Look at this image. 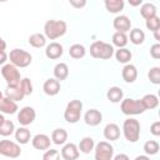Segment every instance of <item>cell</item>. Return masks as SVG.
<instances>
[{
    "label": "cell",
    "instance_id": "26",
    "mask_svg": "<svg viewBox=\"0 0 160 160\" xmlns=\"http://www.w3.org/2000/svg\"><path fill=\"white\" fill-rule=\"evenodd\" d=\"M94 148H95V141H94V139L90 138V136L82 138V139L80 140L79 145H78L79 151L82 152V154H86V155L90 154V152L94 150Z\"/></svg>",
    "mask_w": 160,
    "mask_h": 160
},
{
    "label": "cell",
    "instance_id": "34",
    "mask_svg": "<svg viewBox=\"0 0 160 160\" xmlns=\"http://www.w3.org/2000/svg\"><path fill=\"white\" fill-rule=\"evenodd\" d=\"M159 149H160V145L156 140H148L144 144V151H145V155L148 156L156 155L159 152Z\"/></svg>",
    "mask_w": 160,
    "mask_h": 160
},
{
    "label": "cell",
    "instance_id": "2",
    "mask_svg": "<svg viewBox=\"0 0 160 160\" xmlns=\"http://www.w3.org/2000/svg\"><path fill=\"white\" fill-rule=\"evenodd\" d=\"M114 46L110 42H105L101 40L94 41L90 45V55L94 59H102L108 60L114 55Z\"/></svg>",
    "mask_w": 160,
    "mask_h": 160
},
{
    "label": "cell",
    "instance_id": "29",
    "mask_svg": "<svg viewBox=\"0 0 160 160\" xmlns=\"http://www.w3.org/2000/svg\"><path fill=\"white\" fill-rule=\"evenodd\" d=\"M104 5H105V8L109 12L118 14L124 9L125 2H124V0H105Z\"/></svg>",
    "mask_w": 160,
    "mask_h": 160
},
{
    "label": "cell",
    "instance_id": "6",
    "mask_svg": "<svg viewBox=\"0 0 160 160\" xmlns=\"http://www.w3.org/2000/svg\"><path fill=\"white\" fill-rule=\"evenodd\" d=\"M120 110H121V112L124 115H128V116L140 115V114L145 112V109H144L141 101L138 100V99H131V98H128V99H122L121 100Z\"/></svg>",
    "mask_w": 160,
    "mask_h": 160
},
{
    "label": "cell",
    "instance_id": "30",
    "mask_svg": "<svg viewBox=\"0 0 160 160\" xmlns=\"http://www.w3.org/2000/svg\"><path fill=\"white\" fill-rule=\"evenodd\" d=\"M114 55H115V58H116V60L119 61V62H121V64H130V60H131V58H132V54H131V51L129 50V49H126V48H121V49H118L115 52H114Z\"/></svg>",
    "mask_w": 160,
    "mask_h": 160
},
{
    "label": "cell",
    "instance_id": "7",
    "mask_svg": "<svg viewBox=\"0 0 160 160\" xmlns=\"http://www.w3.org/2000/svg\"><path fill=\"white\" fill-rule=\"evenodd\" d=\"M1 75L2 78L5 79L6 84L10 85V86H14V85H19L20 84V80H21V75H20V71L18 70L16 66H14L12 64H5L2 65L1 68Z\"/></svg>",
    "mask_w": 160,
    "mask_h": 160
},
{
    "label": "cell",
    "instance_id": "39",
    "mask_svg": "<svg viewBox=\"0 0 160 160\" xmlns=\"http://www.w3.org/2000/svg\"><path fill=\"white\" fill-rule=\"evenodd\" d=\"M42 160H60V152L56 149H48L42 155Z\"/></svg>",
    "mask_w": 160,
    "mask_h": 160
},
{
    "label": "cell",
    "instance_id": "37",
    "mask_svg": "<svg viewBox=\"0 0 160 160\" xmlns=\"http://www.w3.org/2000/svg\"><path fill=\"white\" fill-rule=\"evenodd\" d=\"M145 26L148 28V30L150 31H156V30H160V18L156 15L154 18H150L145 21Z\"/></svg>",
    "mask_w": 160,
    "mask_h": 160
},
{
    "label": "cell",
    "instance_id": "21",
    "mask_svg": "<svg viewBox=\"0 0 160 160\" xmlns=\"http://www.w3.org/2000/svg\"><path fill=\"white\" fill-rule=\"evenodd\" d=\"M106 98H108L109 101H111L114 104L121 102V100L124 99V91L119 86H111L106 91Z\"/></svg>",
    "mask_w": 160,
    "mask_h": 160
},
{
    "label": "cell",
    "instance_id": "31",
    "mask_svg": "<svg viewBox=\"0 0 160 160\" xmlns=\"http://www.w3.org/2000/svg\"><path fill=\"white\" fill-rule=\"evenodd\" d=\"M128 39H130L134 45H141L145 41V32L139 28H134L130 30V36Z\"/></svg>",
    "mask_w": 160,
    "mask_h": 160
},
{
    "label": "cell",
    "instance_id": "42",
    "mask_svg": "<svg viewBox=\"0 0 160 160\" xmlns=\"http://www.w3.org/2000/svg\"><path fill=\"white\" fill-rule=\"evenodd\" d=\"M69 2H70L71 6H74L76 9H81V8H84L86 5V1L85 0H70Z\"/></svg>",
    "mask_w": 160,
    "mask_h": 160
},
{
    "label": "cell",
    "instance_id": "36",
    "mask_svg": "<svg viewBox=\"0 0 160 160\" xmlns=\"http://www.w3.org/2000/svg\"><path fill=\"white\" fill-rule=\"evenodd\" d=\"M148 78L150 80V82H152L154 85H159L160 84V68L159 66L151 68L148 72Z\"/></svg>",
    "mask_w": 160,
    "mask_h": 160
},
{
    "label": "cell",
    "instance_id": "11",
    "mask_svg": "<svg viewBox=\"0 0 160 160\" xmlns=\"http://www.w3.org/2000/svg\"><path fill=\"white\" fill-rule=\"evenodd\" d=\"M80 155V151L78 149V146L74 142H66L64 144L61 151H60V156L64 160H78Z\"/></svg>",
    "mask_w": 160,
    "mask_h": 160
},
{
    "label": "cell",
    "instance_id": "8",
    "mask_svg": "<svg viewBox=\"0 0 160 160\" xmlns=\"http://www.w3.org/2000/svg\"><path fill=\"white\" fill-rule=\"evenodd\" d=\"M0 155L9 159H16L21 155L20 145L11 140H0Z\"/></svg>",
    "mask_w": 160,
    "mask_h": 160
},
{
    "label": "cell",
    "instance_id": "47",
    "mask_svg": "<svg viewBox=\"0 0 160 160\" xmlns=\"http://www.w3.org/2000/svg\"><path fill=\"white\" fill-rule=\"evenodd\" d=\"M129 4H130L131 6H138V5H141V4H142V1H141V0H138V1H131V0H130V1H129Z\"/></svg>",
    "mask_w": 160,
    "mask_h": 160
},
{
    "label": "cell",
    "instance_id": "9",
    "mask_svg": "<svg viewBox=\"0 0 160 160\" xmlns=\"http://www.w3.org/2000/svg\"><path fill=\"white\" fill-rule=\"evenodd\" d=\"M94 151L95 160H112L114 158V146L109 141H100L95 144Z\"/></svg>",
    "mask_w": 160,
    "mask_h": 160
},
{
    "label": "cell",
    "instance_id": "1",
    "mask_svg": "<svg viewBox=\"0 0 160 160\" xmlns=\"http://www.w3.org/2000/svg\"><path fill=\"white\" fill-rule=\"evenodd\" d=\"M68 30V24L64 20H48L44 24V35L46 39L56 40L65 35Z\"/></svg>",
    "mask_w": 160,
    "mask_h": 160
},
{
    "label": "cell",
    "instance_id": "45",
    "mask_svg": "<svg viewBox=\"0 0 160 160\" xmlns=\"http://www.w3.org/2000/svg\"><path fill=\"white\" fill-rule=\"evenodd\" d=\"M5 49H6V42H5V40L0 36V51H5Z\"/></svg>",
    "mask_w": 160,
    "mask_h": 160
},
{
    "label": "cell",
    "instance_id": "38",
    "mask_svg": "<svg viewBox=\"0 0 160 160\" xmlns=\"http://www.w3.org/2000/svg\"><path fill=\"white\" fill-rule=\"evenodd\" d=\"M19 85H20L21 90L24 91L25 96L32 94V89H34V88H32V82H31V80H30L29 78H24V79H21Z\"/></svg>",
    "mask_w": 160,
    "mask_h": 160
},
{
    "label": "cell",
    "instance_id": "15",
    "mask_svg": "<svg viewBox=\"0 0 160 160\" xmlns=\"http://www.w3.org/2000/svg\"><path fill=\"white\" fill-rule=\"evenodd\" d=\"M84 121L89 126H98L102 121V114L98 109H89L84 114Z\"/></svg>",
    "mask_w": 160,
    "mask_h": 160
},
{
    "label": "cell",
    "instance_id": "32",
    "mask_svg": "<svg viewBox=\"0 0 160 160\" xmlns=\"http://www.w3.org/2000/svg\"><path fill=\"white\" fill-rule=\"evenodd\" d=\"M111 40H112V44H111V45H112V46H118L119 49L125 48L126 44H128V41H129L128 35L124 34V32H119V31H115V32L112 34Z\"/></svg>",
    "mask_w": 160,
    "mask_h": 160
},
{
    "label": "cell",
    "instance_id": "33",
    "mask_svg": "<svg viewBox=\"0 0 160 160\" xmlns=\"http://www.w3.org/2000/svg\"><path fill=\"white\" fill-rule=\"evenodd\" d=\"M85 54H86V49L81 44H74L69 49V55L72 59H81L85 56Z\"/></svg>",
    "mask_w": 160,
    "mask_h": 160
},
{
    "label": "cell",
    "instance_id": "46",
    "mask_svg": "<svg viewBox=\"0 0 160 160\" xmlns=\"http://www.w3.org/2000/svg\"><path fill=\"white\" fill-rule=\"evenodd\" d=\"M134 160H151V159H150V156H148V155H139V156H136Z\"/></svg>",
    "mask_w": 160,
    "mask_h": 160
},
{
    "label": "cell",
    "instance_id": "13",
    "mask_svg": "<svg viewBox=\"0 0 160 160\" xmlns=\"http://www.w3.org/2000/svg\"><path fill=\"white\" fill-rule=\"evenodd\" d=\"M112 26L116 31L126 34L128 31L131 30V20L126 15H118L112 20Z\"/></svg>",
    "mask_w": 160,
    "mask_h": 160
},
{
    "label": "cell",
    "instance_id": "10",
    "mask_svg": "<svg viewBox=\"0 0 160 160\" xmlns=\"http://www.w3.org/2000/svg\"><path fill=\"white\" fill-rule=\"evenodd\" d=\"M35 118H36V112L35 109L31 106H24L18 112V121L21 126H28L32 124Z\"/></svg>",
    "mask_w": 160,
    "mask_h": 160
},
{
    "label": "cell",
    "instance_id": "24",
    "mask_svg": "<svg viewBox=\"0 0 160 160\" xmlns=\"http://www.w3.org/2000/svg\"><path fill=\"white\" fill-rule=\"evenodd\" d=\"M68 141V131L65 129H55L51 132V142H54L55 145H64Z\"/></svg>",
    "mask_w": 160,
    "mask_h": 160
},
{
    "label": "cell",
    "instance_id": "28",
    "mask_svg": "<svg viewBox=\"0 0 160 160\" xmlns=\"http://www.w3.org/2000/svg\"><path fill=\"white\" fill-rule=\"evenodd\" d=\"M29 44L32 46V48H36V49H40V48H44L46 45V38L44 34L41 32H34L29 36L28 39Z\"/></svg>",
    "mask_w": 160,
    "mask_h": 160
},
{
    "label": "cell",
    "instance_id": "50",
    "mask_svg": "<svg viewBox=\"0 0 160 160\" xmlns=\"http://www.w3.org/2000/svg\"><path fill=\"white\" fill-rule=\"evenodd\" d=\"M2 96H4V95H2V92H1V90H0V99H1Z\"/></svg>",
    "mask_w": 160,
    "mask_h": 160
},
{
    "label": "cell",
    "instance_id": "35",
    "mask_svg": "<svg viewBox=\"0 0 160 160\" xmlns=\"http://www.w3.org/2000/svg\"><path fill=\"white\" fill-rule=\"evenodd\" d=\"M15 131V125L11 120H4V122L0 125V135L1 136H10Z\"/></svg>",
    "mask_w": 160,
    "mask_h": 160
},
{
    "label": "cell",
    "instance_id": "25",
    "mask_svg": "<svg viewBox=\"0 0 160 160\" xmlns=\"http://www.w3.org/2000/svg\"><path fill=\"white\" fill-rule=\"evenodd\" d=\"M140 101H141V104H142L145 110H152V109L158 108V105H159V98L156 95H154V94L144 95L140 99Z\"/></svg>",
    "mask_w": 160,
    "mask_h": 160
},
{
    "label": "cell",
    "instance_id": "3",
    "mask_svg": "<svg viewBox=\"0 0 160 160\" xmlns=\"http://www.w3.org/2000/svg\"><path fill=\"white\" fill-rule=\"evenodd\" d=\"M122 134L126 141L136 142L140 139V122L134 118H128L122 124Z\"/></svg>",
    "mask_w": 160,
    "mask_h": 160
},
{
    "label": "cell",
    "instance_id": "18",
    "mask_svg": "<svg viewBox=\"0 0 160 160\" xmlns=\"http://www.w3.org/2000/svg\"><path fill=\"white\" fill-rule=\"evenodd\" d=\"M121 76H122V80L125 82H128V84L134 82L138 79V69H136V66L132 65V64H126L121 70Z\"/></svg>",
    "mask_w": 160,
    "mask_h": 160
},
{
    "label": "cell",
    "instance_id": "27",
    "mask_svg": "<svg viewBox=\"0 0 160 160\" xmlns=\"http://www.w3.org/2000/svg\"><path fill=\"white\" fill-rule=\"evenodd\" d=\"M140 15L148 20L150 18H154L158 15V10H156V6L151 2H142L141 4V8H140Z\"/></svg>",
    "mask_w": 160,
    "mask_h": 160
},
{
    "label": "cell",
    "instance_id": "48",
    "mask_svg": "<svg viewBox=\"0 0 160 160\" xmlns=\"http://www.w3.org/2000/svg\"><path fill=\"white\" fill-rule=\"evenodd\" d=\"M159 31H160V30H156V31H154V38H155V40H156V41H159V40H160V35H159Z\"/></svg>",
    "mask_w": 160,
    "mask_h": 160
},
{
    "label": "cell",
    "instance_id": "40",
    "mask_svg": "<svg viewBox=\"0 0 160 160\" xmlns=\"http://www.w3.org/2000/svg\"><path fill=\"white\" fill-rule=\"evenodd\" d=\"M150 56L152 59H155V60L160 59V44L159 42H156V44L150 46Z\"/></svg>",
    "mask_w": 160,
    "mask_h": 160
},
{
    "label": "cell",
    "instance_id": "16",
    "mask_svg": "<svg viewBox=\"0 0 160 160\" xmlns=\"http://www.w3.org/2000/svg\"><path fill=\"white\" fill-rule=\"evenodd\" d=\"M60 81H58L54 78H49L48 80H45L44 85H42V90L46 95L49 96H55L60 92Z\"/></svg>",
    "mask_w": 160,
    "mask_h": 160
},
{
    "label": "cell",
    "instance_id": "12",
    "mask_svg": "<svg viewBox=\"0 0 160 160\" xmlns=\"http://www.w3.org/2000/svg\"><path fill=\"white\" fill-rule=\"evenodd\" d=\"M62 54H64V48L60 42L52 41L49 45H46V48H45V56L50 60L60 59L62 56Z\"/></svg>",
    "mask_w": 160,
    "mask_h": 160
},
{
    "label": "cell",
    "instance_id": "4",
    "mask_svg": "<svg viewBox=\"0 0 160 160\" xmlns=\"http://www.w3.org/2000/svg\"><path fill=\"white\" fill-rule=\"evenodd\" d=\"M81 112H82V102L78 99H74L68 102L64 111V119L69 124H76L81 118Z\"/></svg>",
    "mask_w": 160,
    "mask_h": 160
},
{
    "label": "cell",
    "instance_id": "44",
    "mask_svg": "<svg viewBox=\"0 0 160 160\" xmlns=\"http://www.w3.org/2000/svg\"><path fill=\"white\" fill-rule=\"evenodd\" d=\"M8 54L5 51H0V65H5L6 60H8Z\"/></svg>",
    "mask_w": 160,
    "mask_h": 160
},
{
    "label": "cell",
    "instance_id": "22",
    "mask_svg": "<svg viewBox=\"0 0 160 160\" xmlns=\"http://www.w3.org/2000/svg\"><path fill=\"white\" fill-rule=\"evenodd\" d=\"M54 79H56L58 81H62L69 76V66L65 62H58L54 66Z\"/></svg>",
    "mask_w": 160,
    "mask_h": 160
},
{
    "label": "cell",
    "instance_id": "49",
    "mask_svg": "<svg viewBox=\"0 0 160 160\" xmlns=\"http://www.w3.org/2000/svg\"><path fill=\"white\" fill-rule=\"evenodd\" d=\"M4 120H5V118H4V115H2L1 112H0V125H1L2 122H4Z\"/></svg>",
    "mask_w": 160,
    "mask_h": 160
},
{
    "label": "cell",
    "instance_id": "19",
    "mask_svg": "<svg viewBox=\"0 0 160 160\" xmlns=\"http://www.w3.org/2000/svg\"><path fill=\"white\" fill-rule=\"evenodd\" d=\"M5 96H6L8 99H10V100L18 102V101H21V100L25 98V94H24V91L21 90L20 85H14V86L8 85V86H6V90H5Z\"/></svg>",
    "mask_w": 160,
    "mask_h": 160
},
{
    "label": "cell",
    "instance_id": "20",
    "mask_svg": "<svg viewBox=\"0 0 160 160\" xmlns=\"http://www.w3.org/2000/svg\"><path fill=\"white\" fill-rule=\"evenodd\" d=\"M19 110V106L15 101L8 99L6 96H2L0 99V112L1 114H15Z\"/></svg>",
    "mask_w": 160,
    "mask_h": 160
},
{
    "label": "cell",
    "instance_id": "14",
    "mask_svg": "<svg viewBox=\"0 0 160 160\" xmlns=\"http://www.w3.org/2000/svg\"><path fill=\"white\" fill-rule=\"evenodd\" d=\"M31 145L36 150H48L51 145V139L46 134H36L31 139Z\"/></svg>",
    "mask_w": 160,
    "mask_h": 160
},
{
    "label": "cell",
    "instance_id": "23",
    "mask_svg": "<svg viewBox=\"0 0 160 160\" xmlns=\"http://www.w3.org/2000/svg\"><path fill=\"white\" fill-rule=\"evenodd\" d=\"M30 139H31V134H30V130L26 126H20L19 129L15 130V140L19 144L25 145L30 141Z\"/></svg>",
    "mask_w": 160,
    "mask_h": 160
},
{
    "label": "cell",
    "instance_id": "5",
    "mask_svg": "<svg viewBox=\"0 0 160 160\" xmlns=\"http://www.w3.org/2000/svg\"><path fill=\"white\" fill-rule=\"evenodd\" d=\"M8 56L10 59V64L16 68H28L32 61L31 54L22 49H12Z\"/></svg>",
    "mask_w": 160,
    "mask_h": 160
},
{
    "label": "cell",
    "instance_id": "41",
    "mask_svg": "<svg viewBox=\"0 0 160 160\" xmlns=\"http://www.w3.org/2000/svg\"><path fill=\"white\" fill-rule=\"evenodd\" d=\"M150 132L154 136H160V121H155L150 126Z\"/></svg>",
    "mask_w": 160,
    "mask_h": 160
},
{
    "label": "cell",
    "instance_id": "43",
    "mask_svg": "<svg viewBox=\"0 0 160 160\" xmlns=\"http://www.w3.org/2000/svg\"><path fill=\"white\" fill-rule=\"evenodd\" d=\"M112 160H130V159H129V156H128L126 154H124V152H120V154L115 155V156L112 158Z\"/></svg>",
    "mask_w": 160,
    "mask_h": 160
},
{
    "label": "cell",
    "instance_id": "17",
    "mask_svg": "<svg viewBox=\"0 0 160 160\" xmlns=\"http://www.w3.org/2000/svg\"><path fill=\"white\" fill-rule=\"evenodd\" d=\"M102 134H104V138L106 140L115 141V140H118L120 138V128L115 122H109V124L105 125Z\"/></svg>",
    "mask_w": 160,
    "mask_h": 160
}]
</instances>
